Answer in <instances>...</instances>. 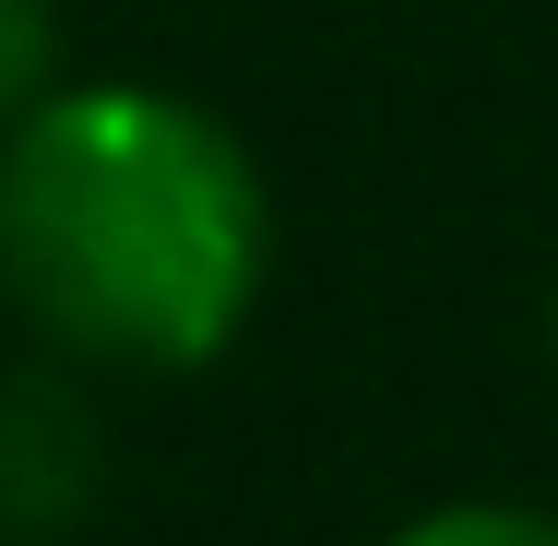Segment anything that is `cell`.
I'll use <instances>...</instances> for the list:
<instances>
[{"label":"cell","mask_w":558,"mask_h":546,"mask_svg":"<svg viewBox=\"0 0 558 546\" xmlns=\"http://www.w3.org/2000/svg\"><path fill=\"white\" fill-rule=\"evenodd\" d=\"M262 167L155 84H72L0 143V286L60 356L203 368L262 298Z\"/></svg>","instance_id":"1"},{"label":"cell","mask_w":558,"mask_h":546,"mask_svg":"<svg viewBox=\"0 0 558 546\" xmlns=\"http://www.w3.org/2000/svg\"><path fill=\"white\" fill-rule=\"evenodd\" d=\"M108 499V428L72 368L0 380V546H72Z\"/></svg>","instance_id":"2"},{"label":"cell","mask_w":558,"mask_h":546,"mask_svg":"<svg viewBox=\"0 0 558 546\" xmlns=\"http://www.w3.org/2000/svg\"><path fill=\"white\" fill-rule=\"evenodd\" d=\"M60 96V0H0V131Z\"/></svg>","instance_id":"3"},{"label":"cell","mask_w":558,"mask_h":546,"mask_svg":"<svg viewBox=\"0 0 558 546\" xmlns=\"http://www.w3.org/2000/svg\"><path fill=\"white\" fill-rule=\"evenodd\" d=\"M392 546H558V523H547V511H511V499H463V511L404 523Z\"/></svg>","instance_id":"4"}]
</instances>
